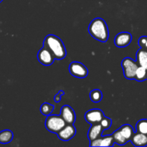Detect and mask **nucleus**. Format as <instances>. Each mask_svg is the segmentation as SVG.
Returning <instances> with one entry per match:
<instances>
[{
  "instance_id": "obj_3",
  "label": "nucleus",
  "mask_w": 147,
  "mask_h": 147,
  "mask_svg": "<svg viewBox=\"0 0 147 147\" xmlns=\"http://www.w3.org/2000/svg\"><path fill=\"white\" fill-rule=\"evenodd\" d=\"M134 134L133 127L129 124H124L112 134L114 142L117 144L123 146L130 142Z\"/></svg>"
},
{
  "instance_id": "obj_13",
  "label": "nucleus",
  "mask_w": 147,
  "mask_h": 147,
  "mask_svg": "<svg viewBox=\"0 0 147 147\" xmlns=\"http://www.w3.org/2000/svg\"><path fill=\"white\" fill-rule=\"evenodd\" d=\"M103 131L104 129L100 123L92 124L89 129L88 133V138L89 141L93 142V141L100 138V136H102Z\"/></svg>"
},
{
  "instance_id": "obj_17",
  "label": "nucleus",
  "mask_w": 147,
  "mask_h": 147,
  "mask_svg": "<svg viewBox=\"0 0 147 147\" xmlns=\"http://www.w3.org/2000/svg\"><path fill=\"white\" fill-rule=\"evenodd\" d=\"M134 80H137V81L142 82L145 81L147 80V70L146 68L143 67L139 66L138 67L136 73V76H135Z\"/></svg>"
},
{
  "instance_id": "obj_19",
  "label": "nucleus",
  "mask_w": 147,
  "mask_h": 147,
  "mask_svg": "<svg viewBox=\"0 0 147 147\" xmlns=\"http://www.w3.org/2000/svg\"><path fill=\"white\" fill-rule=\"evenodd\" d=\"M136 132L147 135V119H141L136 125Z\"/></svg>"
},
{
  "instance_id": "obj_15",
  "label": "nucleus",
  "mask_w": 147,
  "mask_h": 147,
  "mask_svg": "<svg viewBox=\"0 0 147 147\" xmlns=\"http://www.w3.org/2000/svg\"><path fill=\"white\" fill-rule=\"evenodd\" d=\"M136 61L139 66L143 67L147 70V50L140 48L136 53Z\"/></svg>"
},
{
  "instance_id": "obj_16",
  "label": "nucleus",
  "mask_w": 147,
  "mask_h": 147,
  "mask_svg": "<svg viewBox=\"0 0 147 147\" xmlns=\"http://www.w3.org/2000/svg\"><path fill=\"white\" fill-rule=\"evenodd\" d=\"M14 134L12 131L8 129H5L0 131V144H7L12 141Z\"/></svg>"
},
{
  "instance_id": "obj_4",
  "label": "nucleus",
  "mask_w": 147,
  "mask_h": 147,
  "mask_svg": "<svg viewBox=\"0 0 147 147\" xmlns=\"http://www.w3.org/2000/svg\"><path fill=\"white\" fill-rule=\"evenodd\" d=\"M67 123L62 118V116L57 115H49L45 120V127L50 132L57 134L64 127Z\"/></svg>"
},
{
  "instance_id": "obj_7",
  "label": "nucleus",
  "mask_w": 147,
  "mask_h": 147,
  "mask_svg": "<svg viewBox=\"0 0 147 147\" xmlns=\"http://www.w3.org/2000/svg\"><path fill=\"white\" fill-rule=\"evenodd\" d=\"M70 73L78 78H85L88 75V70L87 67L80 62H73L69 65Z\"/></svg>"
},
{
  "instance_id": "obj_22",
  "label": "nucleus",
  "mask_w": 147,
  "mask_h": 147,
  "mask_svg": "<svg viewBox=\"0 0 147 147\" xmlns=\"http://www.w3.org/2000/svg\"><path fill=\"white\" fill-rule=\"evenodd\" d=\"M139 45L140 46L141 48L147 50V36H142L139 39Z\"/></svg>"
},
{
  "instance_id": "obj_1",
  "label": "nucleus",
  "mask_w": 147,
  "mask_h": 147,
  "mask_svg": "<svg viewBox=\"0 0 147 147\" xmlns=\"http://www.w3.org/2000/svg\"><path fill=\"white\" fill-rule=\"evenodd\" d=\"M88 32L96 40L106 42L109 37L108 26L103 19L98 17L91 21L88 26Z\"/></svg>"
},
{
  "instance_id": "obj_24",
  "label": "nucleus",
  "mask_w": 147,
  "mask_h": 147,
  "mask_svg": "<svg viewBox=\"0 0 147 147\" xmlns=\"http://www.w3.org/2000/svg\"><path fill=\"white\" fill-rule=\"evenodd\" d=\"M2 1H3V0H0V3H1Z\"/></svg>"
},
{
  "instance_id": "obj_11",
  "label": "nucleus",
  "mask_w": 147,
  "mask_h": 147,
  "mask_svg": "<svg viewBox=\"0 0 147 147\" xmlns=\"http://www.w3.org/2000/svg\"><path fill=\"white\" fill-rule=\"evenodd\" d=\"M132 41V35L128 32H122L118 34L114 39V43L116 47H125L130 45Z\"/></svg>"
},
{
  "instance_id": "obj_9",
  "label": "nucleus",
  "mask_w": 147,
  "mask_h": 147,
  "mask_svg": "<svg viewBox=\"0 0 147 147\" xmlns=\"http://www.w3.org/2000/svg\"><path fill=\"white\" fill-rule=\"evenodd\" d=\"M76 134V129L73 124H66L57 133L59 139L64 142H67L73 139Z\"/></svg>"
},
{
  "instance_id": "obj_10",
  "label": "nucleus",
  "mask_w": 147,
  "mask_h": 147,
  "mask_svg": "<svg viewBox=\"0 0 147 147\" xmlns=\"http://www.w3.org/2000/svg\"><path fill=\"white\" fill-rule=\"evenodd\" d=\"M60 116L67 124H73L76 122V116L75 111L68 105H65L61 108Z\"/></svg>"
},
{
  "instance_id": "obj_6",
  "label": "nucleus",
  "mask_w": 147,
  "mask_h": 147,
  "mask_svg": "<svg viewBox=\"0 0 147 147\" xmlns=\"http://www.w3.org/2000/svg\"><path fill=\"white\" fill-rule=\"evenodd\" d=\"M37 59L42 65L45 66L51 65L56 60L53 53L45 45L37 53Z\"/></svg>"
},
{
  "instance_id": "obj_14",
  "label": "nucleus",
  "mask_w": 147,
  "mask_h": 147,
  "mask_svg": "<svg viewBox=\"0 0 147 147\" xmlns=\"http://www.w3.org/2000/svg\"><path fill=\"white\" fill-rule=\"evenodd\" d=\"M130 142L134 146L136 147L146 146H147V135L136 132L134 134Z\"/></svg>"
},
{
  "instance_id": "obj_2",
  "label": "nucleus",
  "mask_w": 147,
  "mask_h": 147,
  "mask_svg": "<svg viewBox=\"0 0 147 147\" xmlns=\"http://www.w3.org/2000/svg\"><path fill=\"white\" fill-rule=\"evenodd\" d=\"M43 45L50 49L56 60H63L65 57L66 49L63 42L55 34H48L43 41Z\"/></svg>"
},
{
  "instance_id": "obj_23",
  "label": "nucleus",
  "mask_w": 147,
  "mask_h": 147,
  "mask_svg": "<svg viewBox=\"0 0 147 147\" xmlns=\"http://www.w3.org/2000/svg\"><path fill=\"white\" fill-rule=\"evenodd\" d=\"M63 95H65V92L63 91V90H59L58 93L55 96V98H54L55 102V103H60V100H61L62 96H63Z\"/></svg>"
},
{
  "instance_id": "obj_21",
  "label": "nucleus",
  "mask_w": 147,
  "mask_h": 147,
  "mask_svg": "<svg viewBox=\"0 0 147 147\" xmlns=\"http://www.w3.org/2000/svg\"><path fill=\"white\" fill-rule=\"evenodd\" d=\"M100 124L101 125L102 127L103 128L104 130H106V129H109V128L111 126L112 121L110 118H108V117H106V116H104V117L103 118V119L100 121Z\"/></svg>"
},
{
  "instance_id": "obj_20",
  "label": "nucleus",
  "mask_w": 147,
  "mask_h": 147,
  "mask_svg": "<svg viewBox=\"0 0 147 147\" xmlns=\"http://www.w3.org/2000/svg\"><path fill=\"white\" fill-rule=\"evenodd\" d=\"M53 110H54V106L49 103H44L40 106V112L44 116L51 115Z\"/></svg>"
},
{
  "instance_id": "obj_18",
  "label": "nucleus",
  "mask_w": 147,
  "mask_h": 147,
  "mask_svg": "<svg viewBox=\"0 0 147 147\" xmlns=\"http://www.w3.org/2000/svg\"><path fill=\"white\" fill-rule=\"evenodd\" d=\"M90 99L93 103H99L103 98L102 92L99 89H94L90 92Z\"/></svg>"
},
{
  "instance_id": "obj_5",
  "label": "nucleus",
  "mask_w": 147,
  "mask_h": 147,
  "mask_svg": "<svg viewBox=\"0 0 147 147\" xmlns=\"http://www.w3.org/2000/svg\"><path fill=\"white\" fill-rule=\"evenodd\" d=\"M124 77L128 80H134L136 70L139 67L137 62L131 57H125L121 62Z\"/></svg>"
},
{
  "instance_id": "obj_12",
  "label": "nucleus",
  "mask_w": 147,
  "mask_h": 147,
  "mask_svg": "<svg viewBox=\"0 0 147 147\" xmlns=\"http://www.w3.org/2000/svg\"><path fill=\"white\" fill-rule=\"evenodd\" d=\"M114 143V140L111 134L103 137L100 136L93 142H90V146H113Z\"/></svg>"
},
{
  "instance_id": "obj_8",
  "label": "nucleus",
  "mask_w": 147,
  "mask_h": 147,
  "mask_svg": "<svg viewBox=\"0 0 147 147\" xmlns=\"http://www.w3.org/2000/svg\"><path fill=\"white\" fill-rule=\"evenodd\" d=\"M85 119L90 125L100 123V121L104 117V113L100 109H91L85 113Z\"/></svg>"
}]
</instances>
